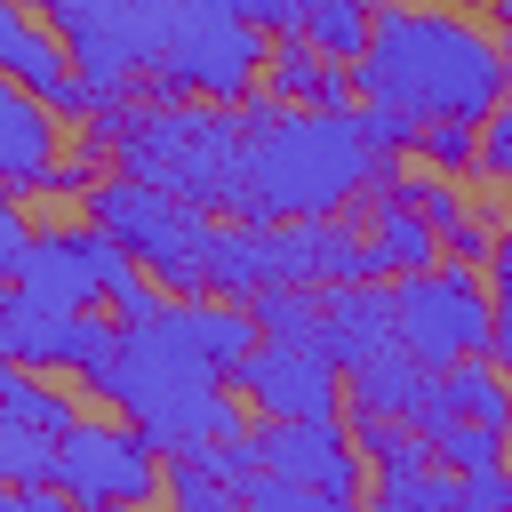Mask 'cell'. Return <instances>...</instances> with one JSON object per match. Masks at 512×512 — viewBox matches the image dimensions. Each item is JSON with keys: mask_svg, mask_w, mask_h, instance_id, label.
<instances>
[{"mask_svg": "<svg viewBox=\"0 0 512 512\" xmlns=\"http://www.w3.org/2000/svg\"><path fill=\"white\" fill-rule=\"evenodd\" d=\"M416 160L440 168V176H472V160H480V120H424Z\"/></svg>", "mask_w": 512, "mask_h": 512, "instance_id": "27", "label": "cell"}, {"mask_svg": "<svg viewBox=\"0 0 512 512\" xmlns=\"http://www.w3.org/2000/svg\"><path fill=\"white\" fill-rule=\"evenodd\" d=\"M56 488L72 504H144L160 496V448L144 424H72L56 432Z\"/></svg>", "mask_w": 512, "mask_h": 512, "instance_id": "8", "label": "cell"}, {"mask_svg": "<svg viewBox=\"0 0 512 512\" xmlns=\"http://www.w3.org/2000/svg\"><path fill=\"white\" fill-rule=\"evenodd\" d=\"M0 72L24 80L56 120H88V112L104 104V88L72 64V48L56 40V24L24 16V0H0Z\"/></svg>", "mask_w": 512, "mask_h": 512, "instance_id": "11", "label": "cell"}, {"mask_svg": "<svg viewBox=\"0 0 512 512\" xmlns=\"http://www.w3.org/2000/svg\"><path fill=\"white\" fill-rule=\"evenodd\" d=\"M432 376H440V368H424V360L392 336V344H376L368 360L344 368V408H376V416H408V424H416L424 400H432Z\"/></svg>", "mask_w": 512, "mask_h": 512, "instance_id": "16", "label": "cell"}, {"mask_svg": "<svg viewBox=\"0 0 512 512\" xmlns=\"http://www.w3.org/2000/svg\"><path fill=\"white\" fill-rule=\"evenodd\" d=\"M336 368H352V360H368L376 344H392V280L384 272H368V280H336V288H320V336H312Z\"/></svg>", "mask_w": 512, "mask_h": 512, "instance_id": "13", "label": "cell"}, {"mask_svg": "<svg viewBox=\"0 0 512 512\" xmlns=\"http://www.w3.org/2000/svg\"><path fill=\"white\" fill-rule=\"evenodd\" d=\"M480 272H488V304H496V336H488V352H496V368L512 376V224H496Z\"/></svg>", "mask_w": 512, "mask_h": 512, "instance_id": "28", "label": "cell"}, {"mask_svg": "<svg viewBox=\"0 0 512 512\" xmlns=\"http://www.w3.org/2000/svg\"><path fill=\"white\" fill-rule=\"evenodd\" d=\"M376 168L352 104H288L264 136H240V176L224 216L280 224V216H344Z\"/></svg>", "mask_w": 512, "mask_h": 512, "instance_id": "2", "label": "cell"}, {"mask_svg": "<svg viewBox=\"0 0 512 512\" xmlns=\"http://www.w3.org/2000/svg\"><path fill=\"white\" fill-rule=\"evenodd\" d=\"M120 264H128V256H120L96 224H40V232L24 240L16 280H24L32 296H48V304L88 312V304H104V288H112V272H120Z\"/></svg>", "mask_w": 512, "mask_h": 512, "instance_id": "12", "label": "cell"}, {"mask_svg": "<svg viewBox=\"0 0 512 512\" xmlns=\"http://www.w3.org/2000/svg\"><path fill=\"white\" fill-rule=\"evenodd\" d=\"M504 496H512V456H504Z\"/></svg>", "mask_w": 512, "mask_h": 512, "instance_id": "39", "label": "cell"}, {"mask_svg": "<svg viewBox=\"0 0 512 512\" xmlns=\"http://www.w3.org/2000/svg\"><path fill=\"white\" fill-rule=\"evenodd\" d=\"M368 504H376V512H464V480H456L448 464L376 472V480H368Z\"/></svg>", "mask_w": 512, "mask_h": 512, "instance_id": "21", "label": "cell"}, {"mask_svg": "<svg viewBox=\"0 0 512 512\" xmlns=\"http://www.w3.org/2000/svg\"><path fill=\"white\" fill-rule=\"evenodd\" d=\"M0 400H8V408H16V416H24L32 432H48V440L80 424V408H72V392H64V384H40V368H24V376H16V384H8Z\"/></svg>", "mask_w": 512, "mask_h": 512, "instance_id": "26", "label": "cell"}, {"mask_svg": "<svg viewBox=\"0 0 512 512\" xmlns=\"http://www.w3.org/2000/svg\"><path fill=\"white\" fill-rule=\"evenodd\" d=\"M288 8H296V16H304V8H312V0H288Z\"/></svg>", "mask_w": 512, "mask_h": 512, "instance_id": "40", "label": "cell"}, {"mask_svg": "<svg viewBox=\"0 0 512 512\" xmlns=\"http://www.w3.org/2000/svg\"><path fill=\"white\" fill-rule=\"evenodd\" d=\"M368 24H376L368 0H312V8L296 16V32H304L320 56H336V64H352V56L368 48Z\"/></svg>", "mask_w": 512, "mask_h": 512, "instance_id": "23", "label": "cell"}, {"mask_svg": "<svg viewBox=\"0 0 512 512\" xmlns=\"http://www.w3.org/2000/svg\"><path fill=\"white\" fill-rule=\"evenodd\" d=\"M424 440H432V464H448V472H488V464H504V440H512V432L472 424V416H440Z\"/></svg>", "mask_w": 512, "mask_h": 512, "instance_id": "25", "label": "cell"}, {"mask_svg": "<svg viewBox=\"0 0 512 512\" xmlns=\"http://www.w3.org/2000/svg\"><path fill=\"white\" fill-rule=\"evenodd\" d=\"M24 240H32V224H24V208H16V184H0V280H16Z\"/></svg>", "mask_w": 512, "mask_h": 512, "instance_id": "34", "label": "cell"}, {"mask_svg": "<svg viewBox=\"0 0 512 512\" xmlns=\"http://www.w3.org/2000/svg\"><path fill=\"white\" fill-rule=\"evenodd\" d=\"M352 112H360V136H368L376 152H400V160H408V152H416V136H424V120H416V112H400V104H384V96H360Z\"/></svg>", "mask_w": 512, "mask_h": 512, "instance_id": "31", "label": "cell"}, {"mask_svg": "<svg viewBox=\"0 0 512 512\" xmlns=\"http://www.w3.org/2000/svg\"><path fill=\"white\" fill-rule=\"evenodd\" d=\"M464 480V512H496V504H512L504 496V464H488V472H456Z\"/></svg>", "mask_w": 512, "mask_h": 512, "instance_id": "36", "label": "cell"}, {"mask_svg": "<svg viewBox=\"0 0 512 512\" xmlns=\"http://www.w3.org/2000/svg\"><path fill=\"white\" fill-rule=\"evenodd\" d=\"M488 240H496V224H488V216H464V224H456L440 248H448L456 264H488Z\"/></svg>", "mask_w": 512, "mask_h": 512, "instance_id": "35", "label": "cell"}, {"mask_svg": "<svg viewBox=\"0 0 512 512\" xmlns=\"http://www.w3.org/2000/svg\"><path fill=\"white\" fill-rule=\"evenodd\" d=\"M8 496H16V488H0V504H8Z\"/></svg>", "mask_w": 512, "mask_h": 512, "instance_id": "42", "label": "cell"}, {"mask_svg": "<svg viewBox=\"0 0 512 512\" xmlns=\"http://www.w3.org/2000/svg\"><path fill=\"white\" fill-rule=\"evenodd\" d=\"M160 496H168L176 512H224V504H240V488L216 472L208 448H176V456H160Z\"/></svg>", "mask_w": 512, "mask_h": 512, "instance_id": "20", "label": "cell"}, {"mask_svg": "<svg viewBox=\"0 0 512 512\" xmlns=\"http://www.w3.org/2000/svg\"><path fill=\"white\" fill-rule=\"evenodd\" d=\"M248 440H256V456L272 472H296L328 504H360L368 496V456H360L344 416H256Z\"/></svg>", "mask_w": 512, "mask_h": 512, "instance_id": "10", "label": "cell"}, {"mask_svg": "<svg viewBox=\"0 0 512 512\" xmlns=\"http://www.w3.org/2000/svg\"><path fill=\"white\" fill-rule=\"evenodd\" d=\"M504 96H512V32H504Z\"/></svg>", "mask_w": 512, "mask_h": 512, "instance_id": "38", "label": "cell"}, {"mask_svg": "<svg viewBox=\"0 0 512 512\" xmlns=\"http://www.w3.org/2000/svg\"><path fill=\"white\" fill-rule=\"evenodd\" d=\"M352 208H360V232H368V256H376L384 280L440 264V232H432V216H424L408 192H368V200H352Z\"/></svg>", "mask_w": 512, "mask_h": 512, "instance_id": "15", "label": "cell"}, {"mask_svg": "<svg viewBox=\"0 0 512 512\" xmlns=\"http://www.w3.org/2000/svg\"><path fill=\"white\" fill-rule=\"evenodd\" d=\"M344 424H352V440H360V456H368V472H424L432 464V440L408 424V416H376V408H344Z\"/></svg>", "mask_w": 512, "mask_h": 512, "instance_id": "19", "label": "cell"}, {"mask_svg": "<svg viewBox=\"0 0 512 512\" xmlns=\"http://www.w3.org/2000/svg\"><path fill=\"white\" fill-rule=\"evenodd\" d=\"M80 384H88L112 416L144 424V440H152L160 456H176V448H208V440H224V432L248 424L232 376H216V368H200L192 352H176L152 320L120 328L112 352H104V368H88Z\"/></svg>", "mask_w": 512, "mask_h": 512, "instance_id": "3", "label": "cell"}, {"mask_svg": "<svg viewBox=\"0 0 512 512\" xmlns=\"http://www.w3.org/2000/svg\"><path fill=\"white\" fill-rule=\"evenodd\" d=\"M392 336L424 360V368H448V360H472L488 352L496 336V304H488V272L480 264H424V272H400L392 280Z\"/></svg>", "mask_w": 512, "mask_h": 512, "instance_id": "5", "label": "cell"}, {"mask_svg": "<svg viewBox=\"0 0 512 512\" xmlns=\"http://www.w3.org/2000/svg\"><path fill=\"white\" fill-rule=\"evenodd\" d=\"M400 192H408V200H416V208L432 216V232H440V240H448V232H456V224L472 216V208H464V192H456V176H440V168H424V176H408Z\"/></svg>", "mask_w": 512, "mask_h": 512, "instance_id": "32", "label": "cell"}, {"mask_svg": "<svg viewBox=\"0 0 512 512\" xmlns=\"http://www.w3.org/2000/svg\"><path fill=\"white\" fill-rule=\"evenodd\" d=\"M32 8L56 24V40L72 48V64L104 88V104L128 96L160 64V48L176 40V24H184V0H32Z\"/></svg>", "mask_w": 512, "mask_h": 512, "instance_id": "4", "label": "cell"}, {"mask_svg": "<svg viewBox=\"0 0 512 512\" xmlns=\"http://www.w3.org/2000/svg\"><path fill=\"white\" fill-rule=\"evenodd\" d=\"M488 16H496V32H512V0H488Z\"/></svg>", "mask_w": 512, "mask_h": 512, "instance_id": "37", "label": "cell"}, {"mask_svg": "<svg viewBox=\"0 0 512 512\" xmlns=\"http://www.w3.org/2000/svg\"><path fill=\"white\" fill-rule=\"evenodd\" d=\"M448 8H472V0H448Z\"/></svg>", "mask_w": 512, "mask_h": 512, "instance_id": "41", "label": "cell"}, {"mask_svg": "<svg viewBox=\"0 0 512 512\" xmlns=\"http://www.w3.org/2000/svg\"><path fill=\"white\" fill-rule=\"evenodd\" d=\"M248 312H256V336H296V344L320 336V288L312 280H264L248 296Z\"/></svg>", "mask_w": 512, "mask_h": 512, "instance_id": "22", "label": "cell"}, {"mask_svg": "<svg viewBox=\"0 0 512 512\" xmlns=\"http://www.w3.org/2000/svg\"><path fill=\"white\" fill-rule=\"evenodd\" d=\"M112 336H120V320H96V304L72 312V304L32 296L24 280H0V352L8 360L40 368V376H64V368L88 376V368H104Z\"/></svg>", "mask_w": 512, "mask_h": 512, "instance_id": "7", "label": "cell"}, {"mask_svg": "<svg viewBox=\"0 0 512 512\" xmlns=\"http://www.w3.org/2000/svg\"><path fill=\"white\" fill-rule=\"evenodd\" d=\"M472 176H488V184H512V96L480 120V160H472Z\"/></svg>", "mask_w": 512, "mask_h": 512, "instance_id": "33", "label": "cell"}, {"mask_svg": "<svg viewBox=\"0 0 512 512\" xmlns=\"http://www.w3.org/2000/svg\"><path fill=\"white\" fill-rule=\"evenodd\" d=\"M152 80H160L168 96L240 104V96L264 80V32H256V24H240V16H232V8H216V0H184V24H176V40L160 48Z\"/></svg>", "mask_w": 512, "mask_h": 512, "instance_id": "6", "label": "cell"}, {"mask_svg": "<svg viewBox=\"0 0 512 512\" xmlns=\"http://www.w3.org/2000/svg\"><path fill=\"white\" fill-rule=\"evenodd\" d=\"M232 392L256 416H344V368L296 336H256L232 368Z\"/></svg>", "mask_w": 512, "mask_h": 512, "instance_id": "9", "label": "cell"}, {"mask_svg": "<svg viewBox=\"0 0 512 512\" xmlns=\"http://www.w3.org/2000/svg\"><path fill=\"white\" fill-rule=\"evenodd\" d=\"M40 480H56V440L32 432V424L0 400V488H40Z\"/></svg>", "mask_w": 512, "mask_h": 512, "instance_id": "24", "label": "cell"}, {"mask_svg": "<svg viewBox=\"0 0 512 512\" xmlns=\"http://www.w3.org/2000/svg\"><path fill=\"white\" fill-rule=\"evenodd\" d=\"M48 168H56V112H48L24 80L0 72V184L40 192Z\"/></svg>", "mask_w": 512, "mask_h": 512, "instance_id": "14", "label": "cell"}, {"mask_svg": "<svg viewBox=\"0 0 512 512\" xmlns=\"http://www.w3.org/2000/svg\"><path fill=\"white\" fill-rule=\"evenodd\" d=\"M264 88H272L280 104H360L352 64L320 56L304 32H272V48H264Z\"/></svg>", "mask_w": 512, "mask_h": 512, "instance_id": "17", "label": "cell"}, {"mask_svg": "<svg viewBox=\"0 0 512 512\" xmlns=\"http://www.w3.org/2000/svg\"><path fill=\"white\" fill-rule=\"evenodd\" d=\"M160 304H168V288H160V280H152L136 256H128V264L112 272V288H104V312H112L120 328H136V320H160Z\"/></svg>", "mask_w": 512, "mask_h": 512, "instance_id": "29", "label": "cell"}, {"mask_svg": "<svg viewBox=\"0 0 512 512\" xmlns=\"http://www.w3.org/2000/svg\"><path fill=\"white\" fill-rule=\"evenodd\" d=\"M352 88L384 96L416 120H488L504 104V40L464 8H376L368 48L352 56Z\"/></svg>", "mask_w": 512, "mask_h": 512, "instance_id": "1", "label": "cell"}, {"mask_svg": "<svg viewBox=\"0 0 512 512\" xmlns=\"http://www.w3.org/2000/svg\"><path fill=\"white\" fill-rule=\"evenodd\" d=\"M240 504H256V512H320L328 496H320V488H304L296 472H272V464H256V472L240 480Z\"/></svg>", "mask_w": 512, "mask_h": 512, "instance_id": "30", "label": "cell"}, {"mask_svg": "<svg viewBox=\"0 0 512 512\" xmlns=\"http://www.w3.org/2000/svg\"><path fill=\"white\" fill-rule=\"evenodd\" d=\"M256 240H264V224H248V216H216V224H208V296L248 304V296L264 288Z\"/></svg>", "mask_w": 512, "mask_h": 512, "instance_id": "18", "label": "cell"}]
</instances>
